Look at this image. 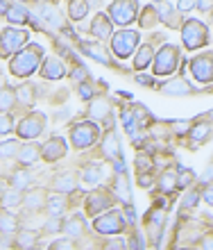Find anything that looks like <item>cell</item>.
Returning a JSON list of instances; mask_svg holds the SVG:
<instances>
[{
	"instance_id": "cell-19",
	"label": "cell",
	"mask_w": 213,
	"mask_h": 250,
	"mask_svg": "<svg viewBox=\"0 0 213 250\" xmlns=\"http://www.w3.org/2000/svg\"><path fill=\"white\" fill-rule=\"evenodd\" d=\"M43 152H41V146H36V144H27V146H20V150H18V162L23 166H27V164H34L36 159L41 157Z\"/></svg>"
},
{
	"instance_id": "cell-56",
	"label": "cell",
	"mask_w": 213,
	"mask_h": 250,
	"mask_svg": "<svg viewBox=\"0 0 213 250\" xmlns=\"http://www.w3.org/2000/svg\"><path fill=\"white\" fill-rule=\"evenodd\" d=\"M136 82H141V84H145V86H152L154 84V80L147 78V75H136Z\"/></svg>"
},
{
	"instance_id": "cell-5",
	"label": "cell",
	"mask_w": 213,
	"mask_h": 250,
	"mask_svg": "<svg viewBox=\"0 0 213 250\" xmlns=\"http://www.w3.org/2000/svg\"><path fill=\"white\" fill-rule=\"evenodd\" d=\"M139 9V0H113L109 7V16L118 25H129V23H134Z\"/></svg>"
},
{
	"instance_id": "cell-27",
	"label": "cell",
	"mask_w": 213,
	"mask_h": 250,
	"mask_svg": "<svg viewBox=\"0 0 213 250\" xmlns=\"http://www.w3.org/2000/svg\"><path fill=\"white\" fill-rule=\"evenodd\" d=\"M25 198H23V191L12 187L9 191H5V196H2V205H5V209H12V207H18Z\"/></svg>"
},
{
	"instance_id": "cell-15",
	"label": "cell",
	"mask_w": 213,
	"mask_h": 250,
	"mask_svg": "<svg viewBox=\"0 0 213 250\" xmlns=\"http://www.w3.org/2000/svg\"><path fill=\"white\" fill-rule=\"evenodd\" d=\"M89 114L91 119H98V121H105L109 123V116H111V107H109V100L106 98H95L89 107Z\"/></svg>"
},
{
	"instance_id": "cell-10",
	"label": "cell",
	"mask_w": 213,
	"mask_h": 250,
	"mask_svg": "<svg viewBox=\"0 0 213 250\" xmlns=\"http://www.w3.org/2000/svg\"><path fill=\"white\" fill-rule=\"evenodd\" d=\"M191 75L197 82H211L213 80V55L204 53V55L193 57L191 60Z\"/></svg>"
},
{
	"instance_id": "cell-18",
	"label": "cell",
	"mask_w": 213,
	"mask_h": 250,
	"mask_svg": "<svg viewBox=\"0 0 213 250\" xmlns=\"http://www.w3.org/2000/svg\"><path fill=\"white\" fill-rule=\"evenodd\" d=\"M111 207V198L102 193V191H95L89 196V205H87V211L89 214H98L100 209H109Z\"/></svg>"
},
{
	"instance_id": "cell-4",
	"label": "cell",
	"mask_w": 213,
	"mask_h": 250,
	"mask_svg": "<svg viewBox=\"0 0 213 250\" xmlns=\"http://www.w3.org/2000/svg\"><path fill=\"white\" fill-rule=\"evenodd\" d=\"M177 66H179V48L163 43V48L154 55V75H170Z\"/></svg>"
},
{
	"instance_id": "cell-43",
	"label": "cell",
	"mask_w": 213,
	"mask_h": 250,
	"mask_svg": "<svg viewBox=\"0 0 213 250\" xmlns=\"http://www.w3.org/2000/svg\"><path fill=\"white\" fill-rule=\"evenodd\" d=\"M77 91H80V98L82 100H91V98H93V86L89 84L87 80L80 84V89H77Z\"/></svg>"
},
{
	"instance_id": "cell-14",
	"label": "cell",
	"mask_w": 213,
	"mask_h": 250,
	"mask_svg": "<svg viewBox=\"0 0 213 250\" xmlns=\"http://www.w3.org/2000/svg\"><path fill=\"white\" fill-rule=\"evenodd\" d=\"M157 16L170 27H179L181 25V16L173 9V5H168V2H163V0L157 2Z\"/></svg>"
},
{
	"instance_id": "cell-29",
	"label": "cell",
	"mask_w": 213,
	"mask_h": 250,
	"mask_svg": "<svg viewBox=\"0 0 213 250\" xmlns=\"http://www.w3.org/2000/svg\"><path fill=\"white\" fill-rule=\"evenodd\" d=\"M116 191H118L120 200L125 205H129V200H132V193H129V182H127L125 178V171L118 173V178H116Z\"/></svg>"
},
{
	"instance_id": "cell-47",
	"label": "cell",
	"mask_w": 213,
	"mask_h": 250,
	"mask_svg": "<svg viewBox=\"0 0 213 250\" xmlns=\"http://www.w3.org/2000/svg\"><path fill=\"white\" fill-rule=\"evenodd\" d=\"M147 168H150V159H147V157H136V171L145 173Z\"/></svg>"
},
{
	"instance_id": "cell-44",
	"label": "cell",
	"mask_w": 213,
	"mask_h": 250,
	"mask_svg": "<svg viewBox=\"0 0 213 250\" xmlns=\"http://www.w3.org/2000/svg\"><path fill=\"white\" fill-rule=\"evenodd\" d=\"M152 14H157V7H145V9H143V21H141V25H145V27L152 25L154 23Z\"/></svg>"
},
{
	"instance_id": "cell-46",
	"label": "cell",
	"mask_w": 213,
	"mask_h": 250,
	"mask_svg": "<svg viewBox=\"0 0 213 250\" xmlns=\"http://www.w3.org/2000/svg\"><path fill=\"white\" fill-rule=\"evenodd\" d=\"M89 75V71L84 68V66H77V68H73V80L75 82H84Z\"/></svg>"
},
{
	"instance_id": "cell-30",
	"label": "cell",
	"mask_w": 213,
	"mask_h": 250,
	"mask_svg": "<svg viewBox=\"0 0 213 250\" xmlns=\"http://www.w3.org/2000/svg\"><path fill=\"white\" fill-rule=\"evenodd\" d=\"M102 178V166L98 164H89L84 166V173H82V180L87 182V185H98Z\"/></svg>"
},
{
	"instance_id": "cell-21",
	"label": "cell",
	"mask_w": 213,
	"mask_h": 250,
	"mask_svg": "<svg viewBox=\"0 0 213 250\" xmlns=\"http://www.w3.org/2000/svg\"><path fill=\"white\" fill-rule=\"evenodd\" d=\"M53 189L59 191V193H73V191L77 189L75 175L73 173H61V175H57V178L53 180Z\"/></svg>"
},
{
	"instance_id": "cell-9",
	"label": "cell",
	"mask_w": 213,
	"mask_h": 250,
	"mask_svg": "<svg viewBox=\"0 0 213 250\" xmlns=\"http://www.w3.org/2000/svg\"><path fill=\"white\" fill-rule=\"evenodd\" d=\"M95 230L100 234H118L125 230V216L120 211H106L95 221Z\"/></svg>"
},
{
	"instance_id": "cell-48",
	"label": "cell",
	"mask_w": 213,
	"mask_h": 250,
	"mask_svg": "<svg viewBox=\"0 0 213 250\" xmlns=\"http://www.w3.org/2000/svg\"><path fill=\"white\" fill-rule=\"evenodd\" d=\"M195 5H197V0H179L177 9H179V12H188V9H193Z\"/></svg>"
},
{
	"instance_id": "cell-55",
	"label": "cell",
	"mask_w": 213,
	"mask_h": 250,
	"mask_svg": "<svg viewBox=\"0 0 213 250\" xmlns=\"http://www.w3.org/2000/svg\"><path fill=\"white\" fill-rule=\"evenodd\" d=\"M9 9H12V2L9 0H0V16H5Z\"/></svg>"
},
{
	"instance_id": "cell-58",
	"label": "cell",
	"mask_w": 213,
	"mask_h": 250,
	"mask_svg": "<svg viewBox=\"0 0 213 250\" xmlns=\"http://www.w3.org/2000/svg\"><path fill=\"white\" fill-rule=\"evenodd\" d=\"M202 180H204V182H211V180H213V168H207V171H204V175H202Z\"/></svg>"
},
{
	"instance_id": "cell-31",
	"label": "cell",
	"mask_w": 213,
	"mask_h": 250,
	"mask_svg": "<svg viewBox=\"0 0 213 250\" xmlns=\"http://www.w3.org/2000/svg\"><path fill=\"white\" fill-rule=\"evenodd\" d=\"M175 187H179V185H177V173H175V171L161 173V178H159V189L163 191V193H170V191H175Z\"/></svg>"
},
{
	"instance_id": "cell-8",
	"label": "cell",
	"mask_w": 213,
	"mask_h": 250,
	"mask_svg": "<svg viewBox=\"0 0 213 250\" xmlns=\"http://www.w3.org/2000/svg\"><path fill=\"white\" fill-rule=\"evenodd\" d=\"M98 127L93 123H77L73 125V130H71V141H73L75 148H89L91 144H95V139H98Z\"/></svg>"
},
{
	"instance_id": "cell-24",
	"label": "cell",
	"mask_w": 213,
	"mask_h": 250,
	"mask_svg": "<svg viewBox=\"0 0 213 250\" xmlns=\"http://www.w3.org/2000/svg\"><path fill=\"white\" fill-rule=\"evenodd\" d=\"M82 53H87L89 57H93L95 62H102V64H109V57H106L105 48L100 43H95V41H87V43H82Z\"/></svg>"
},
{
	"instance_id": "cell-1",
	"label": "cell",
	"mask_w": 213,
	"mask_h": 250,
	"mask_svg": "<svg viewBox=\"0 0 213 250\" xmlns=\"http://www.w3.org/2000/svg\"><path fill=\"white\" fill-rule=\"evenodd\" d=\"M41 57H43V48L36 46V43H30L27 48H23L12 62H9V73L14 78H27L32 75L41 64Z\"/></svg>"
},
{
	"instance_id": "cell-53",
	"label": "cell",
	"mask_w": 213,
	"mask_h": 250,
	"mask_svg": "<svg viewBox=\"0 0 213 250\" xmlns=\"http://www.w3.org/2000/svg\"><path fill=\"white\" fill-rule=\"evenodd\" d=\"M53 248H57V250H61V248H73V244H71L68 239H61V241H54Z\"/></svg>"
},
{
	"instance_id": "cell-57",
	"label": "cell",
	"mask_w": 213,
	"mask_h": 250,
	"mask_svg": "<svg viewBox=\"0 0 213 250\" xmlns=\"http://www.w3.org/2000/svg\"><path fill=\"white\" fill-rule=\"evenodd\" d=\"M125 241H111V244H106L105 248H125Z\"/></svg>"
},
{
	"instance_id": "cell-12",
	"label": "cell",
	"mask_w": 213,
	"mask_h": 250,
	"mask_svg": "<svg viewBox=\"0 0 213 250\" xmlns=\"http://www.w3.org/2000/svg\"><path fill=\"white\" fill-rule=\"evenodd\" d=\"M43 159H48V162H57V159H61L64 155H66V141L61 137H53L50 141H48L46 146H43Z\"/></svg>"
},
{
	"instance_id": "cell-26",
	"label": "cell",
	"mask_w": 213,
	"mask_h": 250,
	"mask_svg": "<svg viewBox=\"0 0 213 250\" xmlns=\"http://www.w3.org/2000/svg\"><path fill=\"white\" fill-rule=\"evenodd\" d=\"M7 19L12 21V23H16V25H23V23H30V21L34 19L32 14H27L23 7L18 5H12V9L7 12Z\"/></svg>"
},
{
	"instance_id": "cell-54",
	"label": "cell",
	"mask_w": 213,
	"mask_h": 250,
	"mask_svg": "<svg viewBox=\"0 0 213 250\" xmlns=\"http://www.w3.org/2000/svg\"><path fill=\"white\" fill-rule=\"evenodd\" d=\"M211 5H213V0H197V7H200L202 12H211Z\"/></svg>"
},
{
	"instance_id": "cell-61",
	"label": "cell",
	"mask_w": 213,
	"mask_h": 250,
	"mask_svg": "<svg viewBox=\"0 0 213 250\" xmlns=\"http://www.w3.org/2000/svg\"><path fill=\"white\" fill-rule=\"evenodd\" d=\"M154 2H161V0H154Z\"/></svg>"
},
{
	"instance_id": "cell-23",
	"label": "cell",
	"mask_w": 213,
	"mask_h": 250,
	"mask_svg": "<svg viewBox=\"0 0 213 250\" xmlns=\"http://www.w3.org/2000/svg\"><path fill=\"white\" fill-rule=\"evenodd\" d=\"M23 203L27 205V209H30V211H36V209H41V207L48 203V196H46V191H43V189H34V191H30V193H27Z\"/></svg>"
},
{
	"instance_id": "cell-22",
	"label": "cell",
	"mask_w": 213,
	"mask_h": 250,
	"mask_svg": "<svg viewBox=\"0 0 213 250\" xmlns=\"http://www.w3.org/2000/svg\"><path fill=\"white\" fill-rule=\"evenodd\" d=\"M39 12H41V16L46 19L48 27H53V30H61V27H64V19H61V14L57 12L54 7L41 5V7H39Z\"/></svg>"
},
{
	"instance_id": "cell-38",
	"label": "cell",
	"mask_w": 213,
	"mask_h": 250,
	"mask_svg": "<svg viewBox=\"0 0 213 250\" xmlns=\"http://www.w3.org/2000/svg\"><path fill=\"white\" fill-rule=\"evenodd\" d=\"M14 103H16V91L0 89V112H12Z\"/></svg>"
},
{
	"instance_id": "cell-35",
	"label": "cell",
	"mask_w": 213,
	"mask_h": 250,
	"mask_svg": "<svg viewBox=\"0 0 213 250\" xmlns=\"http://www.w3.org/2000/svg\"><path fill=\"white\" fill-rule=\"evenodd\" d=\"M211 134H213V127L209 123H197L193 127V141L195 144H204Z\"/></svg>"
},
{
	"instance_id": "cell-28",
	"label": "cell",
	"mask_w": 213,
	"mask_h": 250,
	"mask_svg": "<svg viewBox=\"0 0 213 250\" xmlns=\"http://www.w3.org/2000/svg\"><path fill=\"white\" fill-rule=\"evenodd\" d=\"M89 12V5H87V0H71V5H68V16L73 21H80L84 19Z\"/></svg>"
},
{
	"instance_id": "cell-52",
	"label": "cell",
	"mask_w": 213,
	"mask_h": 250,
	"mask_svg": "<svg viewBox=\"0 0 213 250\" xmlns=\"http://www.w3.org/2000/svg\"><path fill=\"white\" fill-rule=\"evenodd\" d=\"M202 198H204L209 205H213V185H207V189L202 191Z\"/></svg>"
},
{
	"instance_id": "cell-60",
	"label": "cell",
	"mask_w": 213,
	"mask_h": 250,
	"mask_svg": "<svg viewBox=\"0 0 213 250\" xmlns=\"http://www.w3.org/2000/svg\"><path fill=\"white\" fill-rule=\"evenodd\" d=\"M5 182H0V200H2V196H5Z\"/></svg>"
},
{
	"instance_id": "cell-49",
	"label": "cell",
	"mask_w": 213,
	"mask_h": 250,
	"mask_svg": "<svg viewBox=\"0 0 213 250\" xmlns=\"http://www.w3.org/2000/svg\"><path fill=\"white\" fill-rule=\"evenodd\" d=\"M173 127H175L177 134H184V132L191 127V123H188V121H177V123H173Z\"/></svg>"
},
{
	"instance_id": "cell-33",
	"label": "cell",
	"mask_w": 213,
	"mask_h": 250,
	"mask_svg": "<svg viewBox=\"0 0 213 250\" xmlns=\"http://www.w3.org/2000/svg\"><path fill=\"white\" fill-rule=\"evenodd\" d=\"M48 214H53V216H59L61 211L66 209V198L64 196H48Z\"/></svg>"
},
{
	"instance_id": "cell-11",
	"label": "cell",
	"mask_w": 213,
	"mask_h": 250,
	"mask_svg": "<svg viewBox=\"0 0 213 250\" xmlns=\"http://www.w3.org/2000/svg\"><path fill=\"white\" fill-rule=\"evenodd\" d=\"M159 89H161V93H166V96H191V93H195V86H191V82H186L184 78L168 80Z\"/></svg>"
},
{
	"instance_id": "cell-40",
	"label": "cell",
	"mask_w": 213,
	"mask_h": 250,
	"mask_svg": "<svg viewBox=\"0 0 213 250\" xmlns=\"http://www.w3.org/2000/svg\"><path fill=\"white\" fill-rule=\"evenodd\" d=\"M191 182H195V173L191 168H177V185L179 187H188Z\"/></svg>"
},
{
	"instance_id": "cell-2",
	"label": "cell",
	"mask_w": 213,
	"mask_h": 250,
	"mask_svg": "<svg viewBox=\"0 0 213 250\" xmlns=\"http://www.w3.org/2000/svg\"><path fill=\"white\" fill-rule=\"evenodd\" d=\"M181 39H184V46H186L188 50H197V48L209 43V27L204 25L202 21L191 19L181 27Z\"/></svg>"
},
{
	"instance_id": "cell-50",
	"label": "cell",
	"mask_w": 213,
	"mask_h": 250,
	"mask_svg": "<svg viewBox=\"0 0 213 250\" xmlns=\"http://www.w3.org/2000/svg\"><path fill=\"white\" fill-rule=\"evenodd\" d=\"M9 246H12V234L0 232V248H9Z\"/></svg>"
},
{
	"instance_id": "cell-25",
	"label": "cell",
	"mask_w": 213,
	"mask_h": 250,
	"mask_svg": "<svg viewBox=\"0 0 213 250\" xmlns=\"http://www.w3.org/2000/svg\"><path fill=\"white\" fill-rule=\"evenodd\" d=\"M152 57H154V48L150 46V43H143V46L139 48L136 57H134V66H136V68H145V66L152 64Z\"/></svg>"
},
{
	"instance_id": "cell-39",
	"label": "cell",
	"mask_w": 213,
	"mask_h": 250,
	"mask_svg": "<svg viewBox=\"0 0 213 250\" xmlns=\"http://www.w3.org/2000/svg\"><path fill=\"white\" fill-rule=\"evenodd\" d=\"M20 150L18 141H14V139H9V141H2L0 144V157L2 159H9V157H16Z\"/></svg>"
},
{
	"instance_id": "cell-41",
	"label": "cell",
	"mask_w": 213,
	"mask_h": 250,
	"mask_svg": "<svg viewBox=\"0 0 213 250\" xmlns=\"http://www.w3.org/2000/svg\"><path fill=\"white\" fill-rule=\"evenodd\" d=\"M43 230L50 232V234H54V232H64V221H61L59 216H53L50 221H46Z\"/></svg>"
},
{
	"instance_id": "cell-36",
	"label": "cell",
	"mask_w": 213,
	"mask_h": 250,
	"mask_svg": "<svg viewBox=\"0 0 213 250\" xmlns=\"http://www.w3.org/2000/svg\"><path fill=\"white\" fill-rule=\"evenodd\" d=\"M12 187H16V189L25 191L27 187H30V173L25 171V168H18V171L12 173Z\"/></svg>"
},
{
	"instance_id": "cell-59",
	"label": "cell",
	"mask_w": 213,
	"mask_h": 250,
	"mask_svg": "<svg viewBox=\"0 0 213 250\" xmlns=\"http://www.w3.org/2000/svg\"><path fill=\"white\" fill-rule=\"evenodd\" d=\"M202 248H213V239L211 237L204 239V241H202Z\"/></svg>"
},
{
	"instance_id": "cell-42",
	"label": "cell",
	"mask_w": 213,
	"mask_h": 250,
	"mask_svg": "<svg viewBox=\"0 0 213 250\" xmlns=\"http://www.w3.org/2000/svg\"><path fill=\"white\" fill-rule=\"evenodd\" d=\"M12 127H14L12 116H7V114H0V134H7V132H12Z\"/></svg>"
},
{
	"instance_id": "cell-13",
	"label": "cell",
	"mask_w": 213,
	"mask_h": 250,
	"mask_svg": "<svg viewBox=\"0 0 213 250\" xmlns=\"http://www.w3.org/2000/svg\"><path fill=\"white\" fill-rule=\"evenodd\" d=\"M113 21H109V16L105 14H98L91 23V34H93L95 39H111L113 37V27H111Z\"/></svg>"
},
{
	"instance_id": "cell-51",
	"label": "cell",
	"mask_w": 213,
	"mask_h": 250,
	"mask_svg": "<svg viewBox=\"0 0 213 250\" xmlns=\"http://www.w3.org/2000/svg\"><path fill=\"white\" fill-rule=\"evenodd\" d=\"M134 241H129V248H145V241H143V237H141V234H136V237H132Z\"/></svg>"
},
{
	"instance_id": "cell-16",
	"label": "cell",
	"mask_w": 213,
	"mask_h": 250,
	"mask_svg": "<svg viewBox=\"0 0 213 250\" xmlns=\"http://www.w3.org/2000/svg\"><path fill=\"white\" fill-rule=\"evenodd\" d=\"M41 75L46 80H59L64 78V64L59 60H54V57H46L43 66H41Z\"/></svg>"
},
{
	"instance_id": "cell-3",
	"label": "cell",
	"mask_w": 213,
	"mask_h": 250,
	"mask_svg": "<svg viewBox=\"0 0 213 250\" xmlns=\"http://www.w3.org/2000/svg\"><path fill=\"white\" fill-rule=\"evenodd\" d=\"M30 39L25 30H16V27H7L0 32V57H12L18 50H23Z\"/></svg>"
},
{
	"instance_id": "cell-32",
	"label": "cell",
	"mask_w": 213,
	"mask_h": 250,
	"mask_svg": "<svg viewBox=\"0 0 213 250\" xmlns=\"http://www.w3.org/2000/svg\"><path fill=\"white\" fill-rule=\"evenodd\" d=\"M16 100H18L20 105L30 107L34 103V86L32 84H20L16 89Z\"/></svg>"
},
{
	"instance_id": "cell-17",
	"label": "cell",
	"mask_w": 213,
	"mask_h": 250,
	"mask_svg": "<svg viewBox=\"0 0 213 250\" xmlns=\"http://www.w3.org/2000/svg\"><path fill=\"white\" fill-rule=\"evenodd\" d=\"M102 155H105L106 159H116L118 157H123L120 155V141H118V137H116V132H109L105 137V141H102Z\"/></svg>"
},
{
	"instance_id": "cell-7",
	"label": "cell",
	"mask_w": 213,
	"mask_h": 250,
	"mask_svg": "<svg viewBox=\"0 0 213 250\" xmlns=\"http://www.w3.org/2000/svg\"><path fill=\"white\" fill-rule=\"evenodd\" d=\"M46 130V114L43 112H32L30 116L18 123V137L20 139H36L41 132Z\"/></svg>"
},
{
	"instance_id": "cell-34",
	"label": "cell",
	"mask_w": 213,
	"mask_h": 250,
	"mask_svg": "<svg viewBox=\"0 0 213 250\" xmlns=\"http://www.w3.org/2000/svg\"><path fill=\"white\" fill-rule=\"evenodd\" d=\"M16 228H18V221H16V216H12L9 211H2V214H0V232L14 234V232H16Z\"/></svg>"
},
{
	"instance_id": "cell-6",
	"label": "cell",
	"mask_w": 213,
	"mask_h": 250,
	"mask_svg": "<svg viewBox=\"0 0 213 250\" xmlns=\"http://www.w3.org/2000/svg\"><path fill=\"white\" fill-rule=\"evenodd\" d=\"M139 39H141L139 32H134V30H123V32L113 34V37H111V50H113V55H116L118 60H127V57L136 50Z\"/></svg>"
},
{
	"instance_id": "cell-45",
	"label": "cell",
	"mask_w": 213,
	"mask_h": 250,
	"mask_svg": "<svg viewBox=\"0 0 213 250\" xmlns=\"http://www.w3.org/2000/svg\"><path fill=\"white\" fill-rule=\"evenodd\" d=\"M197 200H200V191H188L184 196V207H195Z\"/></svg>"
},
{
	"instance_id": "cell-37",
	"label": "cell",
	"mask_w": 213,
	"mask_h": 250,
	"mask_svg": "<svg viewBox=\"0 0 213 250\" xmlns=\"http://www.w3.org/2000/svg\"><path fill=\"white\" fill-rule=\"evenodd\" d=\"M16 246H18V248H34V246H36V234L30 230H20L18 234H16Z\"/></svg>"
},
{
	"instance_id": "cell-20",
	"label": "cell",
	"mask_w": 213,
	"mask_h": 250,
	"mask_svg": "<svg viewBox=\"0 0 213 250\" xmlns=\"http://www.w3.org/2000/svg\"><path fill=\"white\" fill-rule=\"evenodd\" d=\"M84 230H87V221L77 214V216H73L71 221H66L64 223V232H66V237L71 239H80L84 237Z\"/></svg>"
}]
</instances>
